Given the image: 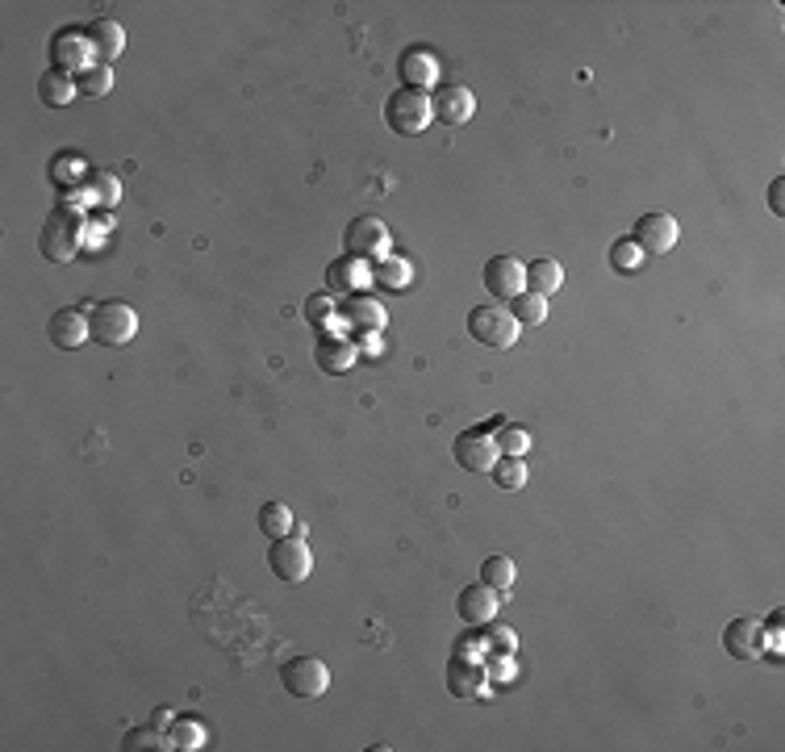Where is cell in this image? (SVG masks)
Masks as SVG:
<instances>
[{
    "label": "cell",
    "mask_w": 785,
    "mask_h": 752,
    "mask_svg": "<svg viewBox=\"0 0 785 752\" xmlns=\"http://www.w3.org/2000/svg\"><path fill=\"white\" fill-rule=\"evenodd\" d=\"M88 331L101 347H126L138 335V314L134 305L126 301H101V305H88Z\"/></svg>",
    "instance_id": "cell-1"
},
{
    "label": "cell",
    "mask_w": 785,
    "mask_h": 752,
    "mask_svg": "<svg viewBox=\"0 0 785 752\" xmlns=\"http://www.w3.org/2000/svg\"><path fill=\"white\" fill-rule=\"evenodd\" d=\"M385 122H389L393 134L414 138V134H422L426 126L435 122V105H431V97H426L422 88H397L393 97L385 101Z\"/></svg>",
    "instance_id": "cell-2"
},
{
    "label": "cell",
    "mask_w": 785,
    "mask_h": 752,
    "mask_svg": "<svg viewBox=\"0 0 785 752\" xmlns=\"http://www.w3.org/2000/svg\"><path fill=\"white\" fill-rule=\"evenodd\" d=\"M468 335L477 343H485V347L506 351V347L518 343V322H514V314L506 310V305H477V310L468 314Z\"/></svg>",
    "instance_id": "cell-3"
},
{
    "label": "cell",
    "mask_w": 785,
    "mask_h": 752,
    "mask_svg": "<svg viewBox=\"0 0 785 752\" xmlns=\"http://www.w3.org/2000/svg\"><path fill=\"white\" fill-rule=\"evenodd\" d=\"M92 59H97V46H92L88 30H59L51 38V67H55V72L84 76L88 67H97Z\"/></svg>",
    "instance_id": "cell-4"
},
{
    "label": "cell",
    "mask_w": 785,
    "mask_h": 752,
    "mask_svg": "<svg viewBox=\"0 0 785 752\" xmlns=\"http://www.w3.org/2000/svg\"><path fill=\"white\" fill-rule=\"evenodd\" d=\"M280 681L293 698H322L330 690V669L318 656H293L280 665Z\"/></svg>",
    "instance_id": "cell-5"
},
{
    "label": "cell",
    "mask_w": 785,
    "mask_h": 752,
    "mask_svg": "<svg viewBox=\"0 0 785 752\" xmlns=\"http://www.w3.org/2000/svg\"><path fill=\"white\" fill-rule=\"evenodd\" d=\"M497 460H502V452H497V435H493L489 427L464 431V435L456 439V464L464 468V473L485 477V473H493Z\"/></svg>",
    "instance_id": "cell-6"
},
{
    "label": "cell",
    "mask_w": 785,
    "mask_h": 752,
    "mask_svg": "<svg viewBox=\"0 0 785 752\" xmlns=\"http://www.w3.org/2000/svg\"><path fill=\"white\" fill-rule=\"evenodd\" d=\"M268 569H272V577L297 585V581L309 577V569H314V552H309V544H301V539H293V535L272 539V548H268Z\"/></svg>",
    "instance_id": "cell-7"
},
{
    "label": "cell",
    "mask_w": 785,
    "mask_h": 752,
    "mask_svg": "<svg viewBox=\"0 0 785 752\" xmlns=\"http://www.w3.org/2000/svg\"><path fill=\"white\" fill-rule=\"evenodd\" d=\"M635 247L639 251H648V255H664V251H673L677 247V239H681V226H677V218L673 214H664V209H648L644 218L635 222Z\"/></svg>",
    "instance_id": "cell-8"
},
{
    "label": "cell",
    "mask_w": 785,
    "mask_h": 752,
    "mask_svg": "<svg viewBox=\"0 0 785 752\" xmlns=\"http://www.w3.org/2000/svg\"><path fill=\"white\" fill-rule=\"evenodd\" d=\"M76 247H80V222H76V214L59 209V214L46 218V226H42V255H46V260L67 264L71 255H76Z\"/></svg>",
    "instance_id": "cell-9"
},
{
    "label": "cell",
    "mask_w": 785,
    "mask_h": 752,
    "mask_svg": "<svg viewBox=\"0 0 785 752\" xmlns=\"http://www.w3.org/2000/svg\"><path fill=\"white\" fill-rule=\"evenodd\" d=\"M343 247H347V255H355V260H372V255H385V247H389V230H385V222H380V218L364 214V218H355V222L347 226Z\"/></svg>",
    "instance_id": "cell-10"
},
{
    "label": "cell",
    "mask_w": 785,
    "mask_h": 752,
    "mask_svg": "<svg viewBox=\"0 0 785 752\" xmlns=\"http://www.w3.org/2000/svg\"><path fill=\"white\" fill-rule=\"evenodd\" d=\"M485 289L502 301H514L518 293H527V268H522L514 255H493L485 264Z\"/></svg>",
    "instance_id": "cell-11"
},
{
    "label": "cell",
    "mask_w": 785,
    "mask_h": 752,
    "mask_svg": "<svg viewBox=\"0 0 785 752\" xmlns=\"http://www.w3.org/2000/svg\"><path fill=\"white\" fill-rule=\"evenodd\" d=\"M723 648L735 656V661H760V652H765V623L760 619H731L723 627Z\"/></svg>",
    "instance_id": "cell-12"
},
{
    "label": "cell",
    "mask_w": 785,
    "mask_h": 752,
    "mask_svg": "<svg viewBox=\"0 0 785 752\" xmlns=\"http://www.w3.org/2000/svg\"><path fill=\"white\" fill-rule=\"evenodd\" d=\"M497 610H502V602H497V590L485 581L477 585H464L460 598H456V615L468 623V627H485L497 619Z\"/></svg>",
    "instance_id": "cell-13"
},
{
    "label": "cell",
    "mask_w": 785,
    "mask_h": 752,
    "mask_svg": "<svg viewBox=\"0 0 785 752\" xmlns=\"http://www.w3.org/2000/svg\"><path fill=\"white\" fill-rule=\"evenodd\" d=\"M431 105H435V122H443V126H464V122H472V113H477V97H472V88H464V84H443L431 97Z\"/></svg>",
    "instance_id": "cell-14"
},
{
    "label": "cell",
    "mask_w": 785,
    "mask_h": 752,
    "mask_svg": "<svg viewBox=\"0 0 785 752\" xmlns=\"http://www.w3.org/2000/svg\"><path fill=\"white\" fill-rule=\"evenodd\" d=\"M397 76L406 80V88H435L439 84V63H435V55L426 51V46H406L401 51V59H397Z\"/></svg>",
    "instance_id": "cell-15"
},
{
    "label": "cell",
    "mask_w": 785,
    "mask_h": 752,
    "mask_svg": "<svg viewBox=\"0 0 785 752\" xmlns=\"http://www.w3.org/2000/svg\"><path fill=\"white\" fill-rule=\"evenodd\" d=\"M355 360H360V347H355L351 339H343V335H322L314 343V364L322 372H347Z\"/></svg>",
    "instance_id": "cell-16"
},
{
    "label": "cell",
    "mask_w": 785,
    "mask_h": 752,
    "mask_svg": "<svg viewBox=\"0 0 785 752\" xmlns=\"http://www.w3.org/2000/svg\"><path fill=\"white\" fill-rule=\"evenodd\" d=\"M46 335H51V343H59V347H84L88 343V314H80V310H59L51 322H46Z\"/></svg>",
    "instance_id": "cell-17"
},
{
    "label": "cell",
    "mask_w": 785,
    "mask_h": 752,
    "mask_svg": "<svg viewBox=\"0 0 785 752\" xmlns=\"http://www.w3.org/2000/svg\"><path fill=\"white\" fill-rule=\"evenodd\" d=\"M88 38H92V46H97V59L101 63H113L117 55L126 51V26H122V21H113V17H97V21H92Z\"/></svg>",
    "instance_id": "cell-18"
},
{
    "label": "cell",
    "mask_w": 785,
    "mask_h": 752,
    "mask_svg": "<svg viewBox=\"0 0 785 752\" xmlns=\"http://www.w3.org/2000/svg\"><path fill=\"white\" fill-rule=\"evenodd\" d=\"M339 318H343L347 326H360V331H380V326H385V310H380V301L360 297V293H351V297L343 301Z\"/></svg>",
    "instance_id": "cell-19"
},
{
    "label": "cell",
    "mask_w": 785,
    "mask_h": 752,
    "mask_svg": "<svg viewBox=\"0 0 785 752\" xmlns=\"http://www.w3.org/2000/svg\"><path fill=\"white\" fill-rule=\"evenodd\" d=\"M71 97H80L76 92V76H67V72H46V76H38V101L46 105V109H63Z\"/></svg>",
    "instance_id": "cell-20"
},
{
    "label": "cell",
    "mask_w": 785,
    "mask_h": 752,
    "mask_svg": "<svg viewBox=\"0 0 785 752\" xmlns=\"http://www.w3.org/2000/svg\"><path fill=\"white\" fill-rule=\"evenodd\" d=\"M560 285H564V268H560L556 260H535V264H527V289H531V293L552 297V293H560Z\"/></svg>",
    "instance_id": "cell-21"
},
{
    "label": "cell",
    "mask_w": 785,
    "mask_h": 752,
    "mask_svg": "<svg viewBox=\"0 0 785 752\" xmlns=\"http://www.w3.org/2000/svg\"><path fill=\"white\" fill-rule=\"evenodd\" d=\"M330 289H360L364 285V280H372V272L364 268V260H355V255H347V260H335V264H330Z\"/></svg>",
    "instance_id": "cell-22"
},
{
    "label": "cell",
    "mask_w": 785,
    "mask_h": 752,
    "mask_svg": "<svg viewBox=\"0 0 785 752\" xmlns=\"http://www.w3.org/2000/svg\"><path fill=\"white\" fill-rule=\"evenodd\" d=\"M259 531H264L268 539H284V535H293V510L284 506V502H268V506H259Z\"/></svg>",
    "instance_id": "cell-23"
},
{
    "label": "cell",
    "mask_w": 785,
    "mask_h": 752,
    "mask_svg": "<svg viewBox=\"0 0 785 752\" xmlns=\"http://www.w3.org/2000/svg\"><path fill=\"white\" fill-rule=\"evenodd\" d=\"M510 314H514V322L518 326H539L543 318H547V297H539V293H518L514 301H510Z\"/></svg>",
    "instance_id": "cell-24"
},
{
    "label": "cell",
    "mask_w": 785,
    "mask_h": 752,
    "mask_svg": "<svg viewBox=\"0 0 785 752\" xmlns=\"http://www.w3.org/2000/svg\"><path fill=\"white\" fill-rule=\"evenodd\" d=\"M514 577H518V569H514V560H510V556H489V560L481 564V581H485V585H493L497 594H506L510 585H514Z\"/></svg>",
    "instance_id": "cell-25"
},
{
    "label": "cell",
    "mask_w": 785,
    "mask_h": 752,
    "mask_svg": "<svg viewBox=\"0 0 785 752\" xmlns=\"http://www.w3.org/2000/svg\"><path fill=\"white\" fill-rule=\"evenodd\" d=\"M372 280L380 289H406L410 285V264L406 260H389V255H385V260L372 268Z\"/></svg>",
    "instance_id": "cell-26"
},
{
    "label": "cell",
    "mask_w": 785,
    "mask_h": 752,
    "mask_svg": "<svg viewBox=\"0 0 785 752\" xmlns=\"http://www.w3.org/2000/svg\"><path fill=\"white\" fill-rule=\"evenodd\" d=\"M109 88H113L109 63H97V67H88L84 76H76V92H80V97H105Z\"/></svg>",
    "instance_id": "cell-27"
},
{
    "label": "cell",
    "mask_w": 785,
    "mask_h": 752,
    "mask_svg": "<svg viewBox=\"0 0 785 752\" xmlns=\"http://www.w3.org/2000/svg\"><path fill=\"white\" fill-rule=\"evenodd\" d=\"M493 481L502 489H522L527 485V464H522V456H502L493 464Z\"/></svg>",
    "instance_id": "cell-28"
},
{
    "label": "cell",
    "mask_w": 785,
    "mask_h": 752,
    "mask_svg": "<svg viewBox=\"0 0 785 752\" xmlns=\"http://www.w3.org/2000/svg\"><path fill=\"white\" fill-rule=\"evenodd\" d=\"M122 748L138 752V748H176V744H172L168 736H163L159 727H130L126 740H122Z\"/></svg>",
    "instance_id": "cell-29"
},
{
    "label": "cell",
    "mask_w": 785,
    "mask_h": 752,
    "mask_svg": "<svg viewBox=\"0 0 785 752\" xmlns=\"http://www.w3.org/2000/svg\"><path fill=\"white\" fill-rule=\"evenodd\" d=\"M497 452H502V456H527L531 452V435L522 427H502V431H497Z\"/></svg>",
    "instance_id": "cell-30"
},
{
    "label": "cell",
    "mask_w": 785,
    "mask_h": 752,
    "mask_svg": "<svg viewBox=\"0 0 785 752\" xmlns=\"http://www.w3.org/2000/svg\"><path fill=\"white\" fill-rule=\"evenodd\" d=\"M639 260H644V251L635 247V239H618V243L610 247V268H614V272H635Z\"/></svg>",
    "instance_id": "cell-31"
},
{
    "label": "cell",
    "mask_w": 785,
    "mask_h": 752,
    "mask_svg": "<svg viewBox=\"0 0 785 752\" xmlns=\"http://www.w3.org/2000/svg\"><path fill=\"white\" fill-rule=\"evenodd\" d=\"M305 318L314 322V326H322L326 318H335V297H330V293H314V297L305 301Z\"/></svg>",
    "instance_id": "cell-32"
},
{
    "label": "cell",
    "mask_w": 785,
    "mask_h": 752,
    "mask_svg": "<svg viewBox=\"0 0 785 752\" xmlns=\"http://www.w3.org/2000/svg\"><path fill=\"white\" fill-rule=\"evenodd\" d=\"M451 681H447V686H451V694H472V690H477V681H472V677H477V673H472V665H464V661H451Z\"/></svg>",
    "instance_id": "cell-33"
},
{
    "label": "cell",
    "mask_w": 785,
    "mask_h": 752,
    "mask_svg": "<svg viewBox=\"0 0 785 752\" xmlns=\"http://www.w3.org/2000/svg\"><path fill=\"white\" fill-rule=\"evenodd\" d=\"M92 184H97L101 205H117V180H113L109 172H97V176H92Z\"/></svg>",
    "instance_id": "cell-34"
},
{
    "label": "cell",
    "mask_w": 785,
    "mask_h": 752,
    "mask_svg": "<svg viewBox=\"0 0 785 752\" xmlns=\"http://www.w3.org/2000/svg\"><path fill=\"white\" fill-rule=\"evenodd\" d=\"M176 748H197V740H201V727H188V723H180L176 727Z\"/></svg>",
    "instance_id": "cell-35"
},
{
    "label": "cell",
    "mask_w": 785,
    "mask_h": 752,
    "mask_svg": "<svg viewBox=\"0 0 785 752\" xmlns=\"http://www.w3.org/2000/svg\"><path fill=\"white\" fill-rule=\"evenodd\" d=\"M781 188H785V180L777 176V180L769 184V209H773V214H777V218L785 214V205H781Z\"/></svg>",
    "instance_id": "cell-36"
},
{
    "label": "cell",
    "mask_w": 785,
    "mask_h": 752,
    "mask_svg": "<svg viewBox=\"0 0 785 752\" xmlns=\"http://www.w3.org/2000/svg\"><path fill=\"white\" fill-rule=\"evenodd\" d=\"M489 640H497V648H510V644H514V636H510V631H506V627H497V631H489Z\"/></svg>",
    "instance_id": "cell-37"
}]
</instances>
